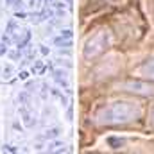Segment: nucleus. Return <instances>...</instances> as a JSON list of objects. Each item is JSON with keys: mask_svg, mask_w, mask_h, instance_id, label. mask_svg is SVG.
Here are the masks:
<instances>
[{"mask_svg": "<svg viewBox=\"0 0 154 154\" xmlns=\"http://www.w3.org/2000/svg\"><path fill=\"white\" fill-rule=\"evenodd\" d=\"M140 116H142V109L136 104L120 100V102H113V104L102 108L97 113V120H99V124H127Z\"/></svg>", "mask_w": 154, "mask_h": 154, "instance_id": "f257e3e1", "label": "nucleus"}, {"mask_svg": "<svg viewBox=\"0 0 154 154\" xmlns=\"http://www.w3.org/2000/svg\"><path fill=\"white\" fill-rule=\"evenodd\" d=\"M108 47H109V34L108 32H97L95 36H91V38L86 41L82 54H84L86 59L97 57V56L104 54Z\"/></svg>", "mask_w": 154, "mask_h": 154, "instance_id": "f03ea898", "label": "nucleus"}, {"mask_svg": "<svg viewBox=\"0 0 154 154\" xmlns=\"http://www.w3.org/2000/svg\"><path fill=\"white\" fill-rule=\"evenodd\" d=\"M120 88L124 91H129V93H134V95H142V97H152L154 95V82H151V81L129 79V81H124L120 84Z\"/></svg>", "mask_w": 154, "mask_h": 154, "instance_id": "7ed1b4c3", "label": "nucleus"}, {"mask_svg": "<svg viewBox=\"0 0 154 154\" xmlns=\"http://www.w3.org/2000/svg\"><path fill=\"white\" fill-rule=\"evenodd\" d=\"M52 70V79L57 82L59 88H63L65 91H70V82H68V74L63 68H50Z\"/></svg>", "mask_w": 154, "mask_h": 154, "instance_id": "20e7f679", "label": "nucleus"}, {"mask_svg": "<svg viewBox=\"0 0 154 154\" xmlns=\"http://www.w3.org/2000/svg\"><path fill=\"white\" fill-rule=\"evenodd\" d=\"M20 115H22V120H23V125H25V127H29V129H31V127H34V125H36V120H34L32 115L29 113L27 106H22V108H20Z\"/></svg>", "mask_w": 154, "mask_h": 154, "instance_id": "39448f33", "label": "nucleus"}, {"mask_svg": "<svg viewBox=\"0 0 154 154\" xmlns=\"http://www.w3.org/2000/svg\"><path fill=\"white\" fill-rule=\"evenodd\" d=\"M142 72H143V75L154 79V57H149L147 61L142 63Z\"/></svg>", "mask_w": 154, "mask_h": 154, "instance_id": "423d86ee", "label": "nucleus"}, {"mask_svg": "<svg viewBox=\"0 0 154 154\" xmlns=\"http://www.w3.org/2000/svg\"><path fill=\"white\" fill-rule=\"evenodd\" d=\"M47 152H66V145L63 142H50L47 147Z\"/></svg>", "mask_w": 154, "mask_h": 154, "instance_id": "0eeeda50", "label": "nucleus"}, {"mask_svg": "<svg viewBox=\"0 0 154 154\" xmlns=\"http://www.w3.org/2000/svg\"><path fill=\"white\" fill-rule=\"evenodd\" d=\"M106 142H108V145H109L111 149H122V147L125 145V140H124V138H116V136H109Z\"/></svg>", "mask_w": 154, "mask_h": 154, "instance_id": "6e6552de", "label": "nucleus"}, {"mask_svg": "<svg viewBox=\"0 0 154 154\" xmlns=\"http://www.w3.org/2000/svg\"><path fill=\"white\" fill-rule=\"evenodd\" d=\"M54 45L59 47V48H63V47H65V48H70V47H72V39H66V38H63V36L59 34V36L54 38Z\"/></svg>", "mask_w": 154, "mask_h": 154, "instance_id": "1a4fd4ad", "label": "nucleus"}, {"mask_svg": "<svg viewBox=\"0 0 154 154\" xmlns=\"http://www.w3.org/2000/svg\"><path fill=\"white\" fill-rule=\"evenodd\" d=\"M59 134H61V129H59V127H50V129H47V131H45V134H43V136H45L47 140H54V138H57Z\"/></svg>", "mask_w": 154, "mask_h": 154, "instance_id": "9d476101", "label": "nucleus"}, {"mask_svg": "<svg viewBox=\"0 0 154 154\" xmlns=\"http://www.w3.org/2000/svg\"><path fill=\"white\" fill-rule=\"evenodd\" d=\"M50 93H52L54 97H57V99L61 100V104H63V106H66V104H68V99H66V97H65V95L57 90V88H50Z\"/></svg>", "mask_w": 154, "mask_h": 154, "instance_id": "9b49d317", "label": "nucleus"}, {"mask_svg": "<svg viewBox=\"0 0 154 154\" xmlns=\"http://www.w3.org/2000/svg\"><path fill=\"white\" fill-rule=\"evenodd\" d=\"M13 74H14V66L13 65H5L2 68V79H11Z\"/></svg>", "mask_w": 154, "mask_h": 154, "instance_id": "f8f14e48", "label": "nucleus"}, {"mask_svg": "<svg viewBox=\"0 0 154 154\" xmlns=\"http://www.w3.org/2000/svg\"><path fill=\"white\" fill-rule=\"evenodd\" d=\"M29 41H31V32H29V31H25L23 38H22L20 41H18V43H16V47H18V48H25V45H27Z\"/></svg>", "mask_w": 154, "mask_h": 154, "instance_id": "ddd939ff", "label": "nucleus"}, {"mask_svg": "<svg viewBox=\"0 0 154 154\" xmlns=\"http://www.w3.org/2000/svg\"><path fill=\"white\" fill-rule=\"evenodd\" d=\"M43 70H45V65H43V61H36V59H34V65H32V70H31V72L36 75V74H41Z\"/></svg>", "mask_w": 154, "mask_h": 154, "instance_id": "4468645a", "label": "nucleus"}, {"mask_svg": "<svg viewBox=\"0 0 154 154\" xmlns=\"http://www.w3.org/2000/svg\"><path fill=\"white\" fill-rule=\"evenodd\" d=\"M7 56H9L11 59H14V61L22 57V54H20V48H18V50H7Z\"/></svg>", "mask_w": 154, "mask_h": 154, "instance_id": "2eb2a0df", "label": "nucleus"}, {"mask_svg": "<svg viewBox=\"0 0 154 154\" xmlns=\"http://www.w3.org/2000/svg\"><path fill=\"white\" fill-rule=\"evenodd\" d=\"M7 2V5H11V7H22V4H23V0H5Z\"/></svg>", "mask_w": 154, "mask_h": 154, "instance_id": "dca6fc26", "label": "nucleus"}, {"mask_svg": "<svg viewBox=\"0 0 154 154\" xmlns=\"http://www.w3.org/2000/svg\"><path fill=\"white\" fill-rule=\"evenodd\" d=\"M59 34H61L63 38H66V39H72V36H74L70 29H61V32H59Z\"/></svg>", "mask_w": 154, "mask_h": 154, "instance_id": "f3484780", "label": "nucleus"}, {"mask_svg": "<svg viewBox=\"0 0 154 154\" xmlns=\"http://www.w3.org/2000/svg\"><path fill=\"white\" fill-rule=\"evenodd\" d=\"M2 151H4V152H18V149H16L14 145H4Z\"/></svg>", "mask_w": 154, "mask_h": 154, "instance_id": "a211bd4d", "label": "nucleus"}, {"mask_svg": "<svg viewBox=\"0 0 154 154\" xmlns=\"http://www.w3.org/2000/svg\"><path fill=\"white\" fill-rule=\"evenodd\" d=\"M7 50H9V48H7V43H5V41H0V56H5Z\"/></svg>", "mask_w": 154, "mask_h": 154, "instance_id": "6ab92c4d", "label": "nucleus"}, {"mask_svg": "<svg viewBox=\"0 0 154 154\" xmlns=\"http://www.w3.org/2000/svg\"><path fill=\"white\" fill-rule=\"evenodd\" d=\"M39 52H41L43 56H48V52H50V48H48V47H45V45H41V47H39Z\"/></svg>", "mask_w": 154, "mask_h": 154, "instance_id": "aec40b11", "label": "nucleus"}, {"mask_svg": "<svg viewBox=\"0 0 154 154\" xmlns=\"http://www.w3.org/2000/svg\"><path fill=\"white\" fill-rule=\"evenodd\" d=\"M29 75H31V74H29V72H27V70H23V72H20V79H22V81H27V79H29Z\"/></svg>", "mask_w": 154, "mask_h": 154, "instance_id": "412c9836", "label": "nucleus"}, {"mask_svg": "<svg viewBox=\"0 0 154 154\" xmlns=\"http://www.w3.org/2000/svg\"><path fill=\"white\" fill-rule=\"evenodd\" d=\"M56 63H57V65H63V59H57V61H56ZM65 65H66V66H70V65H72V63H70V61H68V59H65Z\"/></svg>", "mask_w": 154, "mask_h": 154, "instance_id": "4be33fe9", "label": "nucleus"}, {"mask_svg": "<svg viewBox=\"0 0 154 154\" xmlns=\"http://www.w3.org/2000/svg\"><path fill=\"white\" fill-rule=\"evenodd\" d=\"M13 127H14V129H22V125H20V122H18V120H14V122H13Z\"/></svg>", "mask_w": 154, "mask_h": 154, "instance_id": "5701e85b", "label": "nucleus"}, {"mask_svg": "<svg viewBox=\"0 0 154 154\" xmlns=\"http://www.w3.org/2000/svg\"><path fill=\"white\" fill-rule=\"evenodd\" d=\"M65 2H66V4H72V0H65Z\"/></svg>", "mask_w": 154, "mask_h": 154, "instance_id": "b1692460", "label": "nucleus"}, {"mask_svg": "<svg viewBox=\"0 0 154 154\" xmlns=\"http://www.w3.org/2000/svg\"><path fill=\"white\" fill-rule=\"evenodd\" d=\"M0 77H2V68H0Z\"/></svg>", "mask_w": 154, "mask_h": 154, "instance_id": "393cba45", "label": "nucleus"}]
</instances>
